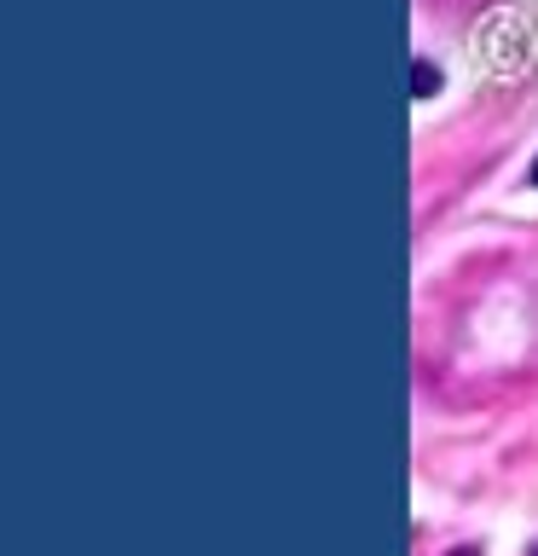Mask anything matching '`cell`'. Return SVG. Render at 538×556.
Masks as SVG:
<instances>
[{"label":"cell","instance_id":"6da1fadb","mask_svg":"<svg viewBox=\"0 0 538 556\" xmlns=\"http://www.w3.org/2000/svg\"><path fill=\"white\" fill-rule=\"evenodd\" d=\"M434 87H440V70H434L428 59H417V99H428Z\"/></svg>","mask_w":538,"mask_h":556},{"label":"cell","instance_id":"3957f363","mask_svg":"<svg viewBox=\"0 0 538 556\" xmlns=\"http://www.w3.org/2000/svg\"><path fill=\"white\" fill-rule=\"evenodd\" d=\"M533 556H538V551H533Z\"/></svg>","mask_w":538,"mask_h":556},{"label":"cell","instance_id":"7a4b0ae2","mask_svg":"<svg viewBox=\"0 0 538 556\" xmlns=\"http://www.w3.org/2000/svg\"><path fill=\"white\" fill-rule=\"evenodd\" d=\"M533 186H538V163H533Z\"/></svg>","mask_w":538,"mask_h":556}]
</instances>
